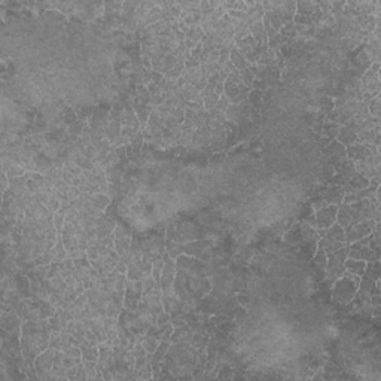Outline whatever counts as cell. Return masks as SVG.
<instances>
[{
  "mask_svg": "<svg viewBox=\"0 0 381 381\" xmlns=\"http://www.w3.org/2000/svg\"><path fill=\"white\" fill-rule=\"evenodd\" d=\"M360 277L350 274L345 271L338 280L334 281V288L331 289V305H345L351 303L357 289H359Z\"/></svg>",
  "mask_w": 381,
  "mask_h": 381,
  "instance_id": "obj_1",
  "label": "cell"
},
{
  "mask_svg": "<svg viewBox=\"0 0 381 381\" xmlns=\"http://www.w3.org/2000/svg\"><path fill=\"white\" fill-rule=\"evenodd\" d=\"M380 63H372L371 67L360 77L362 102L368 103L374 97L380 96Z\"/></svg>",
  "mask_w": 381,
  "mask_h": 381,
  "instance_id": "obj_2",
  "label": "cell"
},
{
  "mask_svg": "<svg viewBox=\"0 0 381 381\" xmlns=\"http://www.w3.org/2000/svg\"><path fill=\"white\" fill-rule=\"evenodd\" d=\"M250 92V88L243 83V80L238 76L237 69H234L227 77L224 85V94L228 97L231 105H238L247 100Z\"/></svg>",
  "mask_w": 381,
  "mask_h": 381,
  "instance_id": "obj_3",
  "label": "cell"
},
{
  "mask_svg": "<svg viewBox=\"0 0 381 381\" xmlns=\"http://www.w3.org/2000/svg\"><path fill=\"white\" fill-rule=\"evenodd\" d=\"M347 259V246L328 253V262H326V268H325V280L334 283L335 280H338L341 275L345 274V268H344V262Z\"/></svg>",
  "mask_w": 381,
  "mask_h": 381,
  "instance_id": "obj_4",
  "label": "cell"
},
{
  "mask_svg": "<svg viewBox=\"0 0 381 381\" xmlns=\"http://www.w3.org/2000/svg\"><path fill=\"white\" fill-rule=\"evenodd\" d=\"M368 237L360 238L351 244H345L347 246V258H353V259H362L365 262H372V261H380L374 250L369 247L368 244Z\"/></svg>",
  "mask_w": 381,
  "mask_h": 381,
  "instance_id": "obj_5",
  "label": "cell"
},
{
  "mask_svg": "<svg viewBox=\"0 0 381 381\" xmlns=\"http://www.w3.org/2000/svg\"><path fill=\"white\" fill-rule=\"evenodd\" d=\"M143 297V280H128L125 283V294H124V308L130 311H136L137 304Z\"/></svg>",
  "mask_w": 381,
  "mask_h": 381,
  "instance_id": "obj_6",
  "label": "cell"
},
{
  "mask_svg": "<svg viewBox=\"0 0 381 381\" xmlns=\"http://www.w3.org/2000/svg\"><path fill=\"white\" fill-rule=\"evenodd\" d=\"M375 222L372 219H368V221H362V222H353L350 225H347L344 228V234H345V244H351L360 238H365L368 237L371 232H372V228H374Z\"/></svg>",
  "mask_w": 381,
  "mask_h": 381,
  "instance_id": "obj_7",
  "label": "cell"
},
{
  "mask_svg": "<svg viewBox=\"0 0 381 381\" xmlns=\"http://www.w3.org/2000/svg\"><path fill=\"white\" fill-rule=\"evenodd\" d=\"M54 356H55V350L48 347L35 359V368H36L39 380H52Z\"/></svg>",
  "mask_w": 381,
  "mask_h": 381,
  "instance_id": "obj_8",
  "label": "cell"
},
{
  "mask_svg": "<svg viewBox=\"0 0 381 381\" xmlns=\"http://www.w3.org/2000/svg\"><path fill=\"white\" fill-rule=\"evenodd\" d=\"M99 368L103 374V380H115V362L112 347L106 343L99 344Z\"/></svg>",
  "mask_w": 381,
  "mask_h": 381,
  "instance_id": "obj_9",
  "label": "cell"
},
{
  "mask_svg": "<svg viewBox=\"0 0 381 381\" xmlns=\"http://www.w3.org/2000/svg\"><path fill=\"white\" fill-rule=\"evenodd\" d=\"M250 115H252V108L249 102H243L238 105H229V108L225 112L227 119L234 122L237 127H243L250 122Z\"/></svg>",
  "mask_w": 381,
  "mask_h": 381,
  "instance_id": "obj_10",
  "label": "cell"
},
{
  "mask_svg": "<svg viewBox=\"0 0 381 381\" xmlns=\"http://www.w3.org/2000/svg\"><path fill=\"white\" fill-rule=\"evenodd\" d=\"M354 167H356V171H357L359 174L365 176L366 179L380 176V152L371 155V156H369L368 159H365V161H357V162H354Z\"/></svg>",
  "mask_w": 381,
  "mask_h": 381,
  "instance_id": "obj_11",
  "label": "cell"
},
{
  "mask_svg": "<svg viewBox=\"0 0 381 381\" xmlns=\"http://www.w3.org/2000/svg\"><path fill=\"white\" fill-rule=\"evenodd\" d=\"M345 152H347V158L357 162V161H365L368 159L371 155L374 153L380 152L377 146L371 145V143H354L351 146H347L345 148Z\"/></svg>",
  "mask_w": 381,
  "mask_h": 381,
  "instance_id": "obj_12",
  "label": "cell"
},
{
  "mask_svg": "<svg viewBox=\"0 0 381 381\" xmlns=\"http://www.w3.org/2000/svg\"><path fill=\"white\" fill-rule=\"evenodd\" d=\"M337 212H338V206H335V204H329V206L314 212L316 228H331L337 222Z\"/></svg>",
  "mask_w": 381,
  "mask_h": 381,
  "instance_id": "obj_13",
  "label": "cell"
},
{
  "mask_svg": "<svg viewBox=\"0 0 381 381\" xmlns=\"http://www.w3.org/2000/svg\"><path fill=\"white\" fill-rule=\"evenodd\" d=\"M337 243H345V234H344L343 227L335 222L331 228L326 229V234L322 238H319L317 249H325L329 244H337Z\"/></svg>",
  "mask_w": 381,
  "mask_h": 381,
  "instance_id": "obj_14",
  "label": "cell"
},
{
  "mask_svg": "<svg viewBox=\"0 0 381 381\" xmlns=\"http://www.w3.org/2000/svg\"><path fill=\"white\" fill-rule=\"evenodd\" d=\"M116 228V221L112 219L109 215H106L105 212L100 213V216L97 218V224H96V235L99 240L109 237L111 234H114Z\"/></svg>",
  "mask_w": 381,
  "mask_h": 381,
  "instance_id": "obj_15",
  "label": "cell"
},
{
  "mask_svg": "<svg viewBox=\"0 0 381 381\" xmlns=\"http://www.w3.org/2000/svg\"><path fill=\"white\" fill-rule=\"evenodd\" d=\"M21 325H23V320L14 310L9 313H2L0 326L6 329L8 332H21Z\"/></svg>",
  "mask_w": 381,
  "mask_h": 381,
  "instance_id": "obj_16",
  "label": "cell"
},
{
  "mask_svg": "<svg viewBox=\"0 0 381 381\" xmlns=\"http://www.w3.org/2000/svg\"><path fill=\"white\" fill-rule=\"evenodd\" d=\"M304 240V235H303V229H301V224L300 222H294L291 225V228L288 229L283 237H281V241L288 246H300Z\"/></svg>",
  "mask_w": 381,
  "mask_h": 381,
  "instance_id": "obj_17",
  "label": "cell"
},
{
  "mask_svg": "<svg viewBox=\"0 0 381 381\" xmlns=\"http://www.w3.org/2000/svg\"><path fill=\"white\" fill-rule=\"evenodd\" d=\"M319 197H320V198H323V200H326L329 204L340 206V204L343 203V198H344L343 186H338V185H331V186H326V189L323 190Z\"/></svg>",
  "mask_w": 381,
  "mask_h": 381,
  "instance_id": "obj_18",
  "label": "cell"
},
{
  "mask_svg": "<svg viewBox=\"0 0 381 381\" xmlns=\"http://www.w3.org/2000/svg\"><path fill=\"white\" fill-rule=\"evenodd\" d=\"M33 162L36 165V173L40 174H46L51 168H54V159L43 151L33 155Z\"/></svg>",
  "mask_w": 381,
  "mask_h": 381,
  "instance_id": "obj_19",
  "label": "cell"
},
{
  "mask_svg": "<svg viewBox=\"0 0 381 381\" xmlns=\"http://www.w3.org/2000/svg\"><path fill=\"white\" fill-rule=\"evenodd\" d=\"M322 155L325 158H335V159H344L347 158L345 146H343L338 140H332L329 145H326L322 149Z\"/></svg>",
  "mask_w": 381,
  "mask_h": 381,
  "instance_id": "obj_20",
  "label": "cell"
},
{
  "mask_svg": "<svg viewBox=\"0 0 381 381\" xmlns=\"http://www.w3.org/2000/svg\"><path fill=\"white\" fill-rule=\"evenodd\" d=\"M377 189H378V188H375V186H368V188H365V189L353 190V192L344 195L343 203L344 204H351V203H357V201H360V200H363V198H369V197H372V195L375 194V190Z\"/></svg>",
  "mask_w": 381,
  "mask_h": 381,
  "instance_id": "obj_21",
  "label": "cell"
},
{
  "mask_svg": "<svg viewBox=\"0 0 381 381\" xmlns=\"http://www.w3.org/2000/svg\"><path fill=\"white\" fill-rule=\"evenodd\" d=\"M368 186H369V179H366L365 176L356 173L345 185H343L344 195H345V194H350V192H353V190L365 189V188H368Z\"/></svg>",
  "mask_w": 381,
  "mask_h": 381,
  "instance_id": "obj_22",
  "label": "cell"
},
{
  "mask_svg": "<svg viewBox=\"0 0 381 381\" xmlns=\"http://www.w3.org/2000/svg\"><path fill=\"white\" fill-rule=\"evenodd\" d=\"M201 97H203V105H204L206 112H210V111H213L215 106L218 105L221 96H218V94L215 92V86L207 85V86L201 91Z\"/></svg>",
  "mask_w": 381,
  "mask_h": 381,
  "instance_id": "obj_23",
  "label": "cell"
},
{
  "mask_svg": "<svg viewBox=\"0 0 381 381\" xmlns=\"http://www.w3.org/2000/svg\"><path fill=\"white\" fill-rule=\"evenodd\" d=\"M192 335H194V329L188 325H185L180 328H174V331L170 337V341L171 343H188L190 341Z\"/></svg>",
  "mask_w": 381,
  "mask_h": 381,
  "instance_id": "obj_24",
  "label": "cell"
},
{
  "mask_svg": "<svg viewBox=\"0 0 381 381\" xmlns=\"http://www.w3.org/2000/svg\"><path fill=\"white\" fill-rule=\"evenodd\" d=\"M335 140H338L343 146L347 148V146H351V145L357 143V134L351 128L343 125V127H340V131H338Z\"/></svg>",
  "mask_w": 381,
  "mask_h": 381,
  "instance_id": "obj_25",
  "label": "cell"
},
{
  "mask_svg": "<svg viewBox=\"0 0 381 381\" xmlns=\"http://www.w3.org/2000/svg\"><path fill=\"white\" fill-rule=\"evenodd\" d=\"M235 46H237L238 52L243 57H246V55H249L250 52H253L258 48V42L255 40V38L252 35H249V36H246V38L241 39V40H237Z\"/></svg>",
  "mask_w": 381,
  "mask_h": 381,
  "instance_id": "obj_26",
  "label": "cell"
},
{
  "mask_svg": "<svg viewBox=\"0 0 381 381\" xmlns=\"http://www.w3.org/2000/svg\"><path fill=\"white\" fill-rule=\"evenodd\" d=\"M335 173H338V174H341L343 176V179H345L347 182L357 173L356 171V167H354V161H351V159H348V158H344L340 161V165L337 167V170H335Z\"/></svg>",
  "mask_w": 381,
  "mask_h": 381,
  "instance_id": "obj_27",
  "label": "cell"
},
{
  "mask_svg": "<svg viewBox=\"0 0 381 381\" xmlns=\"http://www.w3.org/2000/svg\"><path fill=\"white\" fill-rule=\"evenodd\" d=\"M48 185L46 179L43 174L40 173H32L30 177L27 179V189L30 190L32 194H38Z\"/></svg>",
  "mask_w": 381,
  "mask_h": 381,
  "instance_id": "obj_28",
  "label": "cell"
},
{
  "mask_svg": "<svg viewBox=\"0 0 381 381\" xmlns=\"http://www.w3.org/2000/svg\"><path fill=\"white\" fill-rule=\"evenodd\" d=\"M344 268H345V271H347V272L362 277V274L365 272V268H366V262H365V261H362V259L347 258V259H345V262H344Z\"/></svg>",
  "mask_w": 381,
  "mask_h": 381,
  "instance_id": "obj_29",
  "label": "cell"
},
{
  "mask_svg": "<svg viewBox=\"0 0 381 381\" xmlns=\"http://www.w3.org/2000/svg\"><path fill=\"white\" fill-rule=\"evenodd\" d=\"M337 224L345 228L347 225L351 224V206L350 204H344L341 203L338 206V212H337Z\"/></svg>",
  "mask_w": 381,
  "mask_h": 381,
  "instance_id": "obj_30",
  "label": "cell"
},
{
  "mask_svg": "<svg viewBox=\"0 0 381 381\" xmlns=\"http://www.w3.org/2000/svg\"><path fill=\"white\" fill-rule=\"evenodd\" d=\"M340 127H341V125H338L337 122H331V121L325 119V121H323V125H322V136H320V137H325V139H328L329 142L335 140V139H337V134H338V131H340Z\"/></svg>",
  "mask_w": 381,
  "mask_h": 381,
  "instance_id": "obj_31",
  "label": "cell"
},
{
  "mask_svg": "<svg viewBox=\"0 0 381 381\" xmlns=\"http://www.w3.org/2000/svg\"><path fill=\"white\" fill-rule=\"evenodd\" d=\"M66 377L67 380L72 381H83L88 380V374H86V369L83 366V362L77 363L75 366H72L67 372H66Z\"/></svg>",
  "mask_w": 381,
  "mask_h": 381,
  "instance_id": "obj_32",
  "label": "cell"
},
{
  "mask_svg": "<svg viewBox=\"0 0 381 381\" xmlns=\"http://www.w3.org/2000/svg\"><path fill=\"white\" fill-rule=\"evenodd\" d=\"M262 97H264V91H261V89H250L249 97H247V102H249L252 111L261 112V109H262V106H264Z\"/></svg>",
  "mask_w": 381,
  "mask_h": 381,
  "instance_id": "obj_33",
  "label": "cell"
},
{
  "mask_svg": "<svg viewBox=\"0 0 381 381\" xmlns=\"http://www.w3.org/2000/svg\"><path fill=\"white\" fill-rule=\"evenodd\" d=\"M2 171H5V173L8 174L9 179L21 177V176H24V174L27 173L21 165L11 164V162H6V161H2Z\"/></svg>",
  "mask_w": 381,
  "mask_h": 381,
  "instance_id": "obj_34",
  "label": "cell"
},
{
  "mask_svg": "<svg viewBox=\"0 0 381 381\" xmlns=\"http://www.w3.org/2000/svg\"><path fill=\"white\" fill-rule=\"evenodd\" d=\"M80 353H82V362H85V360L99 362V356H100L99 345H82Z\"/></svg>",
  "mask_w": 381,
  "mask_h": 381,
  "instance_id": "obj_35",
  "label": "cell"
},
{
  "mask_svg": "<svg viewBox=\"0 0 381 381\" xmlns=\"http://www.w3.org/2000/svg\"><path fill=\"white\" fill-rule=\"evenodd\" d=\"M316 11H319V2H297V14L311 17Z\"/></svg>",
  "mask_w": 381,
  "mask_h": 381,
  "instance_id": "obj_36",
  "label": "cell"
},
{
  "mask_svg": "<svg viewBox=\"0 0 381 381\" xmlns=\"http://www.w3.org/2000/svg\"><path fill=\"white\" fill-rule=\"evenodd\" d=\"M259 66H277V52L267 48L262 55L259 57V61H258Z\"/></svg>",
  "mask_w": 381,
  "mask_h": 381,
  "instance_id": "obj_37",
  "label": "cell"
},
{
  "mask_svg": "<svg viewBox=\"0 0 381 381\" xmlns=\"http://www.w3.org/2000/svg\"><path fill=\"white\" fill-rule=\"evenodd\" d=\"M317 103H319V114L326 116L329 112L334 111V100L328 96H319Z\"/></svg>",
  "mask_w": 381,
  "mask_h": 381,
  "instance_id": "obj_38",
  "label": "cell"
},
{
  "mask_svg": "<svg viewBox=\"0 0 381 381\" xmlns=\"http://www.w3.org/2000/svg\"><path fill=\"white\" fill-rule=\"evenodd\" d=\"M55 311H57V307L51 304L48 300H45L39 308V319H49L55 314Z\"/></svg>",
  "mask_w": 381,
  "mask_h": 381,
  "instance_id": "obj_39",
  "label": "cell"
},
{
  "mask_svg": "<svg viewBox=\"0 0 381 381\" xmlns=\"http://www.w3.org/2000/svg\"><path fill=\"white\" fill-rule=\"evenodd\" d=\"M222 6L225 8V11H240V12H246V14L249 11L246 2H241V0H238V2H222Z\"/></svg>",
  "mask_w": 381,
  "mask_h": 381,
  "instance_id": "obj_40",
  "label": "cell"
},
{
  "mask_svg": "<svg viewBox=\"0 0 381 381\" xmlns=\"http://www.w3.org/2000/svg\"><path fill=\"white\" fill-rule=\"evenodd\" d=\"M311 262L316 264L317 267H320L322 269H325V268H326V262H328V255H326V252H325L323 249H317L316 253H314V256H313V259H311Z\"/></svg>",
  "mask_w": 381,
  "mask_h": 381,
  "instance_id": "obj_41",
  "label": "cell"
},
{
  "mask_svg": "<svg viewBox=\"0 0 381 381\" xmlns=\"http://www.w3.org/2000/svg\"><path fill=\"white\" fill-rule=\"evenodd\" d=\"M380 96H377V97H374L372 100H369L368 103H366V108H368V112L371 116H374V118H380L381 114V108H380Z\"/></svg>",
  "mask_w": 381,
  "mask_h": 381,
  "instance_id": "obj_42",
  "label": "cell"
},
{
  "mask_svg": "<svg viewBox=\"0 0 381 381\" xmlns=\"http://www.w3.org/2000/svg\"><path fill=\"white\" fill-rule=\"evenodd\" d=\"M63 168L67 171V173H70L73 177H80L82 176V173H83V170L77 165V164H75L72 159H67V161H64V165H63Z\"/></svg>",
  "mask_w": 381,
  "mask_h": 381,
  "instance_id": "obj_43",
  "label": "cell"
},
{
  "mask_svg": "<svg viewBox=\"0 0 381 381\" xmlns=\"http://www.w3.org/2000/svg\"><path fill=\"white\" fill-rule=\"evenodd\" d=\"M158 328H159V340H161V341L170 340V337H171V334H173V331H174L173 323H171V322H167V323H164V325H161V326H158Z\"/></svg>",
  "mask_w": 381,
  "mask_h": 381,
  "instance_id": "obj_44",
  "label": "cell"
},
{
  "mask_svg": "<svg viewBox=\"0 0 381 381\" xmlns=\"http://www.w3.org/2000/svg\"><path fill=\"white\" fill-rule=\"evenodd\" d=\"M46 207H48V210L54 215V213H57L60 209H61V201L58 200V197L54 194V190H52V194L49 195V200H48V203L45 204Z\"/></svg>",
  "mask_w": 381,
  "mask_h": 381,
  "instance_id": "obj_45",
  "label": "cell"
},
{
  "mask_svg": "<svg viewBox=\"0 0 381 381\" xmlns=\"http://www.w3.org/2000/svg\"><path fill=\"white\" fill-rule=\"evenodd\" d=\"M124 2H105V14H121Z\"/></svg>",
  "mask_w": 381,
  "mask_h": 381,
  "instance_id": "obj_46",
  "label": "cell"
},
{
  "mask_svg": "<svg viewBox=\"0 0 381 381\" xmlns=\"http://www.w3.org/2000/svg\"><path fill=\"white\" fill-rule=\"evenodd\" d=\"M158 344H159V340H158L156 337L146 335V334H145V337H143V345H145V348H146V351H148V353H151V354H152L153 351L156 350Z\"/></svg>",
  "mask_w": 381,
  "mask_h": 381,
  "instance_id": "obj_47",
  "label": "cell"
},
{
  "mask_svg": "<svg viewBox=\"0 0 381 381\" xmlns=\"http://www.w3.org/2000/svg\"><path fill=\"white\" fill-rule=\"evenodd\" d=\"M229 100L228 97L225 96V94H222L221 97H219V102H218V105L215 106V111L216 112H219V114H225L227 112V109L229 108Z\"/></svg>",
  "mask_w": 381,
  "mask_h": 381,
  "instance_id": "obj_48",
  "label": "cell"
},
{
  "mask_svg": "<svg viewBox=\"0 0 381 381\" xmlns=\"http://www.w3.org/2000/svg\"><path fill=\"white\" fill-rule=\"evenodd\" d=\"M86 256H88V259H89V261H96V259L100 256L99 249L96 247V244H94V243H92V244H89V246L86 247Z\"/></svg>",
  "mask_w": 381,
  "mask_h": 381,
  "instance_id": "obj_49",
  "label": "cell"
},
{
  "mask_svg": "<svg viewBox=\"0 0 381 381\" xmlns=\"http://www.w3.org/2000/svg\"><path fill=\"white\" fill-rule=\"evenodd\" d=\"M80 195H82V192H80L79 188H76V186H70L69 190H67V198H69V201H75Z\"/></svg>",
  "mask_w": 381,
  "mask_h": 381,
  "instance_id": "obj_50",
  "label": "cell"
},
{
  "mask_svg": "<svg viewBox=\"0 0 381 381\" xmlns=\"http://www.w3.org/2000/svg\"><path fill=\"white\" fill-rule=\"evenodd\" d=\"M167 322H171V316H170V313L162 311V313L158 316V319H156V326H161V325H164V323H167Z\"/></svg>",
  "mask_w": 381,
  "mask_h": 381,
  "instance_id": "obj_51",
  "label": "cell"
},
{
  "mask_svg": "<svg viewBox=\"0 0 381 381\" xmlns=\"http://www.w3.org/2000/svg\"><path fill=\"white\" fill-rule=\"evenodd\" d=\"M229 60V49L228 48H225V49H221L219 51V60H218V63L224 67L225 66V63Z\"/></svg>",
  "mask_w": 381,
  "mask_h": 381,
  "instance_id": "obj_52",
  "label": "cell"
},
{
  "mask_svg": "<svg viewBox=\"0 0 381 381\" xmlns=\"http://www.w3.org/2000/svg\"><path fill=\"white\" fill-rule=\"evenodd\" d=\"M2 194L5 192V190L9 188V177H8V174L5 173V171H2Z\"/></svg>",
  "mask_w": 381,
  "mask_h": 381,
  "instance_id": "obj_53",
  "label": "cell"
},
{
  "mask_svg": "<svg viewBox=\"0 0 381 381\" xmlns=\"http://www.w3.org/2000/svg\"><path fill=\"white\" fill-rule=\"evenodd\" d=\"M380 176H375V177H371L369 179V186H375V188H380Z\"/></svg>",
  "mask_w": 381,
  "mask_h": 381,
  "instance_id": "obj_54",
  "label": "cell"
}]
</instances>
